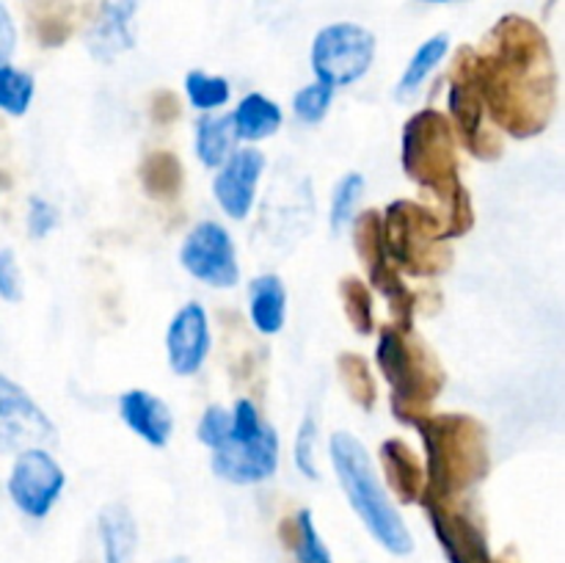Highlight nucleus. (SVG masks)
I'll return each instance as SVG.
<instances>
[{
  "mask_svg": "<svg viewBox=\"0 0 565 563\" xmlns=\"http://www.w3.org/2000/svg\"><path fill=\"white\" fill-rule=\"evenodd\" d=\"M22 6L28 31L42 47H61L70 42L88 11V0H22Z\"/></svg>",
  "mask_w": 565,
  "mask_h": 563,
  "instance_id": "f3484780",
  "label": "nucleus"
},
{
  "mask_svg": "<svg viewBox=\"0 0 565 563\" xmlns=\"http://www.w3.org/2000/svg\"><path fill=\"white\" fill-rule=\"evenodd\" d=\"M381 467H384L386 484L395 497L406 506L423 500L425 491V467L414 456L412 447L403 439L381 442Z\"/></svg>",
  "mask_w": 565,
  "mask_h": 563,
  "instance_id": "6ab92c4d",
  "label": "nucleus"
},
{
  "mask_svg": "<svg viewBox=\"0 0 565 563\" xmlns=\"http://www.w3.org/2000/svg\"><path fill=\"white\" fill-rule=\"evenodd\" d=\"M9 497L25 517L44 519L58 502L66 486L61 464L47 453V447H28L17 456L9 475Z\"/></svg>",
  "mask_w": 565,
  "mask_h": 563,
  "instance_id": "6e6552de",
  "label": "nucleus"
},
{
  "mask_svg": "<svg viewBox=\"0 0 565 563\" xmlns=\"http://www.w3.org/2000/svg\"><path fill=\"white\" fill-rule=\"evenodd\" d=\"M458 55L500 130L513 138L546 130L557 105V70L539 22L522 14L500 17L480 47L461 44Z\"/></svg>",
  "mask_w": 565,
  "mask_h": 563,
  "instance_id": "f257e3e1",
  "label": "nucleus"
},
{
  "mask_svg": "<svg viewBox=\"0 0 565 563\" xmlns=\"http://www.w3.org/2000/svg\"><path fill=\"white\" fill-rule=\"evenodd\" d=\"M230 423H232V414L226 412L224 406H207L204 408L202 419H199V428L196 436L204 447L210 450H218L224 445L226 434H230Z\"/></svg>",
  "mask_w": 565,
  "mask_h": 563,
  "instance_id": "c9c22d12",
  "label": "nucleus"
},
{
  "mask_svg": "<svg viewBox=\"0 0 565 563\" xmlns=\"http://www.w3.org/2000/svg\"><path fill=\"white\" fill-rule=\"evenodd\" d=\"M408 425L423 436L428 453L423 506H450L489 475V434L475 417L428 412Z\"/></svg>",
  "mask_w": 565,
  "mask_h": 563,
  "instance_id": "7ed1b4c3",
  "label": "nucleus"
},
{
  "mask_svg": "<svg viewBox=\"0 0 565 563\" xmlns=\"http://www.w3.org/2000/svg\"><path fill=\"white\" fill-rule=\"evenodd\" d=\"M149 114H152V119L158 125H169V121H174L180 116V99L171 92H158L152 97V105H149Z\"/></svg>",
  "mask_w": 565,
  "mask_h": 563,
  "instance_id": "ea45409f",
  "label": "nucleus"
},
{
  "mask_svg": "<svg viewBox=\"0 0 565 563\" xmlns=\"http://www.w3.org/2000/svg\"><path fill=\"white\" fill-rule=\"evenodd\" d=\"M447 103H450L452 116V130L461 136L463 147L480 160H497L502 155V147L494 141L489 127H483V99H480L478 86L469 77L463 59L456 50V61H452V75H450V92H447Z\"/></svg>",
  "mask_w": 565,
  "mask_h": 563,
  "instance_id": "f8f14e48",
  "label": "nucleus"
},
{
  "mask_svg": "<svg viewBox=\"0 0 565 563\" xmlns=\"http://www.w3.org/2000/svg\"><path fill=\"white\" fill-rule=\"evenodd\" d=\"M281 539L290 546L298 563H334L329 546H326L318 528H315V519L309 508H303L292 519L281 522Z\"/></svg>",
  "mask_w": 565,
  "mask_h": 563,
  "instance_id": "b1692460",
  "label": "nucleus"
},
{
  "mask_svg": "<svg viewBox=\"0 0 565 563\" xmlns=\"http://www.w3.org/2000/svg\"><path fill=\"white\" fill-rule=\"evenodd\" d=\"M25 224H28V235L31 237H47L50 232L58 226V210H55L47 199L31 196L28 199Z\"/></svg>",
  "mask_w": 565,
  "mask_h": 563,
  "instance_id": "e433bc0d",
  "label": "nucleus"
},
{
  "mask_svg": "<svg viewBox=\"0 0 565 563\" xmlns=\"http://www.w3.org/2000/svg\"><path fill=\"white\" fill-rule=\"evenodd\" d=\"M232 125H235V138L241 141H263L281 127V108L265 94L252 92L232 114Z\"/></svg>",
  "mask_w": 565,
  "mask_h": 563,
  "instance_id": "5701e85b",
  "label": "nucleus"
},
{
  "mask_svg": "<svg viewBox=\"0 0 565 563\" xmlns=\"http://www.w3.org/2000/svg\"><path fill=\"white\" fill-rule=\"evenodd\" d=\"M55 442L58 431L44 408L17 381L0 373V453L53 447Z\"/></svg>",
  "mask_w": 565,
  "mask_h": 563,
  "instance_id": "9d476101",
  "label": "nucleus"
},
{
  "mask_svg": "<svg viewBox=\"0 0 565 563\" xmlns=\"http://www.w3.org/2000/svg\"><path fill=\"white\" fill-rule=\"evenodd\" d=\"M136 9L138 0H103L99 3L97 17L86 31V47L94 59L108 64L136 44V31H132Z\"/></svg>",
  "mask_w": 565,
  "mask_h": 563,
  "instance_id": "dca6fc26",
  "label": "nucleus"
},
{
  "mask_svg": "<svg viewBox=\"0 0 565 563\" xmlns=\"http://www.w3.org/2000/svg\"><path fill=\"white\" fill-rule=\"evenodd\" d=\"M0 298L9 304L22 301V274L11 248H0Z\"/></svg>",
  "mask_w": 565,
  "mask_h": 563,
  "instance_id": "4c0bfd02",
  "label": "nucleus"
},
{
  "mask_svg": "<svg viewBox=\"0 0 565 563\" xmlns=\"http://www.w3.org/2000/svg\"><path fill=\"white\" fill-rule=\"evenodd\" d=\"M185 92L193 108L199 110H215L226 105L230 99V81L221 75H207V72H188L185 75Z\"/></svg>",
  "mask_w": 565,
  "mask_h": 563,
  "instance_id": "2f4dec72",
  "label": "nucleus"
},
{
  "mask_svg": "<svg viewBox=\"0 0 565 563\" xmlns=\"http://www.w3.org/2000/svg\"><path fill=\"white\" fill-rule=\"evenodd\" d=\"M17 50V28H14V17L11 11L6 9V3L0 0V66L9 64L11 55Z\"/></svg>",
  "mask_w": 565,
  "mask_h": 563,
  "instance_id": "58836bf2",
  "label": "nucleus"
},
{
  "mask_svg": "<svg viewBox=\"0 0 565 563\" xmlns=\"http://www.w3.org/2000/svg\"><path fill=\"white\" fill-rule=\"evenodd\" d=\"M375 61V36L359 22H331L312 42V72L331 88L362 81Z\"/></svg>",
  "mask_w": 565,
  "mask_h": 563,
  "instance_id": "0eeeda50",
  "label": "nucleus"
},
{
  "mask_svg": "<svg viewBox=\"0 0 565 563\" xmlns=\"http://www.w3.org/2000/svg\"><path fill=\"white\" fill-rule=\"evenodd\" d=\"M370 274V285L375 287V290L381 293V296L390 301V309H392V318H395V329L401 331H412V323H414V307H417V298H414V293L408 290L406 285H403L401 274H397V268L392 263H381L379 268L367 270Z\"/></svg>",
  "mask_w": 565,
  "mask_h": 563,
  "instance_id": "bb28decb",
  "label": "nucleus"
},
{
  "mask_svg": "<svg viewBox=\"0 0 565 563\" xmlns=\"http://www.w3.org/2000/svg\"><path fill=\"white\" fill-rule=\"evenodd\" d=\"M419 3H430V6H441V3H458V0H419Z\"/></svg>",
  "mask_w": 565,
  "mask_h": 563,
  "instance_id": "a19ab883",
  "label": "nucleus"
},
{
  "mask_svg": "<svg viewBox=\"0 0 565 563\" xmlns=\"http://www.w3.org/2000/svg\"><path fill=\"white\" fill-rule=\"evenodd\" d=\"M436 539L450 563H497L491 557L486 535L467 513L452 511V506H425Z\"/></svg>",
  "mask_w": 565,
  "mask_h": 563,
  "instance_id": "2eb2a0df",
  "label": "nucleus"
},
{
  "mask_svg": "<svg viewBox=\"0 0 565 563\" xmlns=\"http://www.w3.org/2000/svg\"><path fill=\"white\" fill-rule=\"evenodd\" d=\"M248 312L252 323L263 334H279L287 315V290L285 282L276 274H263L248 285Z\"/></svg>",
  "mask_w": 565,
  "mask_h": 563,
  "instance_id": "412c9836",
  "label": "nucleus"
},
{
  "mask_svg": "<svg viewBox=\"0 0 565 563\" xmlns=\"http://www.w3.org/2000/svg\"><path fill=\"white\" fill-rule=\"evenodd\" d=\"M375 362L392 386V412L401 423L408 425L414 417L428 414V406L445 386V370L417 337L395 326H384Z\"/></svg>",
  "mask_w": 565,
  "mask_h": 563,
  "instance_id": "39448f33",
  "label": "nucleus"
},
{
  "mask_svg": "<svg viewBox=\"0 0 565 563\" xmlns=\"http://www.w3.org/2000/svg\"><path fill=\"white\" fill-rule=\"evenodd\" d=\"M180 265L193 279L218 290L235 287L241 279L235 243L218 221H202L188 232L180 248Z\"/></svg>",
  "mask_w": 565,
  "mask_h": 563,
  "instance_id": "1a4fd4ad",
  "label": "nucleus"
},
{
  "mask_svg": "<svg viewBox=\"0 0 565 563\" xmlns=\"http://www.w3.org/2000/svg\"><path fill=\"white\" fill-rule=\"evenodd\" d=\"M364 188H367V182H364V177L359 171H351V174H345L337 182L334 193H331V230L342 232L345 224H351L353 213H356V204L364 196Z\"/></svg>",
  "mask_w": 565,
  "mask_h": 563,
  "instance_id": "473e14b6",
  "label": "nucleus"
},
{
  "mask_svg": "<svg viewBox=\"0 0 565 563\" xmlns=\"http://www.w3.org/2000/svg\"><path fill=\"white\" fill-rule=\"evenodd\" d=\"M353 248H356L364 270H373L379 268L381 263H390L384 254V235H381L379 210H367V213L353 219Z\"/></svg>",
  "mask_w": 565,
  "mask_h": 563,
  "instance_id": "c85d7f7f",
  "label": "nucleus"
},
{
  "mask_svg": "<svg viewBox=\"0 0 565 563\" xmlns=\"http://www.w3.org/2000/svg\"><path fill=\"white\" fill-rule=\"evenodd\" d=\"M315 445H318V419L315 414H307L298 428L296 436V450H292V458H296L298 472L307 475L309 480H318V464H315Z\"/></svg>",
  "mask_w": 565,
  "mask_h": 563,
  "instance_id": "f704fd0d",
  "label": "nucleus"
},
{
  "mask_svg": "<svg viewBox=\"0 0 565 563\" xmlns=\"http://www.w3.org/2000/svg\"><path fill=\"white\" fill-rule=\"evenodd\" d=\"M337 370H340V381L351 401L364 412H373L375 401H379V390H375V379L370 373L367 359L359 353H340L337 357Z\"/></svg>",
  "mask_w": 565,
  "mask_h": 563,
  "instance_id": "cd10ccee",
  "label": "nucleus"
},
{
  "mask_svg": "<svg viewBox=\"0 0 565 563\" xmlns=\"http://www.w3.org/2000/svg\"><path fill=\"white\" fill-rule=\"evenodd\" d=\"M265 171V155L259 149H235L224 166H221L218 177L213 182L215 202L221 204L230 219L243 221L254 208V196H257L259 177Z\"/></svg>",
  "mask_w": 565,
  "mask_h": 563,
  "instance_id": "ddd939ff",
  "label": "nucleus"
},
{
  "mask_svg": "<svg viewBox=\"0 0 565 563\" xmlns=\"http://www.w3.org/2000/svg\"><path fill=\"white\" fill-rule=\"evenodd\" d=\"M232 116H204L196 125V155L207 169H221L235 152Z\"/></svg>",
  "mask_w": 565,
  "mask_h": 563,
  "instance_id": "a878e982",
  "label": "nucleus"
},
{
  "mask_svg": "<svg viewBox=\"0 0 565 563\" xmlns=\"http://www.w3.org/2000/svg\"><path fill=\"white\" fill-rule=\"evenodd\" d=\"M138 177H141L147 196L158 199V202H174L185 185V169H182L180 158L174 152H166V149L149 152L141 160Z\"/></svg>",
  "mask_w": 565,
  "mask_h": 563,
  "instance_id": "4be33fe9",
  "label": "nucleus"
},
{
  "mask_svg": "<svg viewBox=\"0 0 565 563\" xmlns=\"http://www.w3.org/2000/svg\"><path fill=\"white\" fill-rule=\"evenodd\" d=\"M329 453L342 491L351 500V508L362 519L364 528L370 530V535L392 555H412V533H408L401 511L392 506L390 495L381 486L373 461L367 456V447L348 431H337L329 442Z\"/></svg>",
  "mask_w": 565,
  "mask_h": 563,
  "instance_id": "20e7f679",
  "label": "nucleus"
},
{
  "mask_svg": "<svg viewBox=\"0 0 565 563\" xmlns=\"http://www.w3.org/2000/svg\"><path fill=\"white\" fill-rule=\"evenodd\" d=\"M36 83L28 72L14 70L11 64L0 66V110L9 116H25L33 103Z\"/></svg>",
  "mask_w": 565,
  "mask_h": 563,
  "instance_id": "7c9ffc66",
  "label": "nucleus"
},
{
  "mask_svg": "<svg viewBox=\"0 0 565 563\" xmlns=\"http://www.w3.org/2000/svg\"><path fill=\"white\" fill-rule=\"evenodd\" d=\"M210 467L230 484H263V480L274 478L276 467H279V436L265 423L254 436L226 439L218 450H213Z\"/></svg>",
  "mask_w": 565,
  "mask_h": 563,
  "instance_id": "9b49d317",
  "label": "nucleus"
},
{
  "mask_svg": "<svg viewBox=\"0 0 565 563\" xmlns=\"http://www.w3.org/2000/svg\"><path fill=\"white\" fill-rule=\"evenodd\" d=\"M119 414L147 445H169L171 431H174V414L158 395L147 390H127L119 397Z\"/></svg>",
  "mask_w": 565,
  "mask_h": 563,
  "instance_id": "a211bd4d",
  "label": "nucleus"
},
{
  "mask_svg": "<svg viewBox=\"0 0 565 563\" xmlns=\"http://www.w3.org/2000/svg\"><path fill=\"white\" fill-rule=\"evenodd\" d=\"M447 50H450V36L447 33H434L430 39H425L417 47V53L412 55V61L403 70L401 81H397L395 97L397 99H412L419 92L425 81H428L430 72L439 66V61H445Z\"/></svg>",
  "mask_w": 565,
  "mask_h": 563,
  "instance_id": "393cba45",
  "label": "nucleus"
},
{
  "mask_svg": "<svg viewBox=\"0 0 565 563\" xmlns=\"http://www.w3.org/2000/svg\"><path fill=\"white\" fill-rule=\"evenodd\" d=\"M340 298L342 309H345V318L351 320L356 334L367 337L370 331L375 329L373 293H370V287L364 285L362 279H356V276H345V279L340 282Z\"/></svg>",
  "mask_w": 565,
  "mask_h": 563,
  "instance_id": "c756f323",
  "label": "nucleus"
},
{
  "mask_svg": "<svg viewBox=\"0 0 565 563\" xmlns=\"http://www.w3.org/2000/svg\"><path fill=\"white\" fill-rule=\"evenodd\" d=\"M384 254L412 276H439L450 268V248L439 213L408 199H397L381 215Z\"/></svg>",
  "mask_w": 565,
  "mask_h": 563,
  "instance_id": "423d86ee",
  "label": "nucleus"
},
{
  "mask_svg": "<svg viewBox=\"0 0 565 563\" xmlns=\"http://www.w3.org/2000/svg\"><path fill=\"white\" fill-rule=\"evenodd\" d=\"M163 563H191V561H188V557H182V555H177V557H169V561H163Z\"/></svg>",
  "mask_w": 565,
  "mask_h": 563,
  "instance_id": "79ce46f5",
  "label": "nucleus"
},
{
  "mask_svg": "<svg viewBox=\"0 0 565 563\" xmlns=\"http://www.w3.org/2000/svg\"><path fill=\"white\" fill-rule=\"evenodd\" d=\"M401 160L408 180L445 204V213H439L445 224V241L467 235L475 224V210L472 196L458 177L456 130L450 119L436 108L417 110L403 127Z\"/></svg>",
  "mask_w": 565,
  "mask_h": 563,
  "instance_id": "f03ea898",
  "label": "nucleus"
},
{
  "mask_svg": "<svg viewBox=\"0 0 565 563\" xmlns=\"http://www.w3.org/2000/svg\"><path fill=\"white\" fill-rule=\"evenodd\" d=\"M166 353L177 375H193L202 370L210 353V323L202 304L191 301L174 315L166 331Z\"/></svg>",
  "mask_w": 565,
  "mask_h": 563,
  "instance_id": "4468645a",
  "label": "nucleus"
},
{
  "mask_svg": "<svg viewBox=\"0 0 565 563\" xmlns=\"http://www.w3.org/2000/svg\"><path fill=\"white\" fill-rule=\"evenodd\" d=\"M99 541H103V563H130L138 546V524L130 508L110 502L99 511Z\"/></svg>",
  "mask_w": 565,
  "mask_h": 563,
  "instance_id": "aec40b11",
  "label": "nucleus"
},
{
  "mask_svg": "<svg viewBox=\"0 0 565 563\" xmlns=\"http://www.w3.org/2000/svg\"><path fill=\"white\" fill-rule=\"evenodd\" d=\"M331 99H334V88L329 83H312V86H303L301 92H296L292 97V114L296 119H301L303 125H318L326 119L331 108Z\"/></svg>",
  "mask_w": 565,
  "mask_h": 563,
  "instance_id": "72a5a7b5",
  "label": "nucleus"
}]
</instances>
